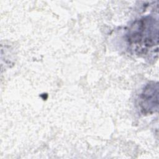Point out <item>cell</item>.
Masks as SVG:
<instances>
[{
	"mask_svg": "<svg viewBox=\"0 0 159 159\" xmlns=\"http://www.w3.org/2000/svg\"><path fill=\"white\" fill-rule=\"evenodd\" d=\"M127 39L137 53L145 54L150 48L158 45V20L149 16L136 20L128 30Z\"/></svg>",
	"mask_w": 159,
	"mask_h": 159,
	"instance_id": "1",
	"label": "cell"
},
{
	"mask_svg": "<svg viewBox=\"0 0 159 159\" xmlns=\"http://www.w3.org/2000/svg\"><path fill=\"white\" fill-rule=\"evenodd\" d=\"M138 105L143 114H152L158 109V83L150 82L143 88L138 99Z\"/></svg>",
	"mask_w": 159,
	"mask_h": 159,
	"instance_id": "2",
	"label": "cell"
}]
</instances>
